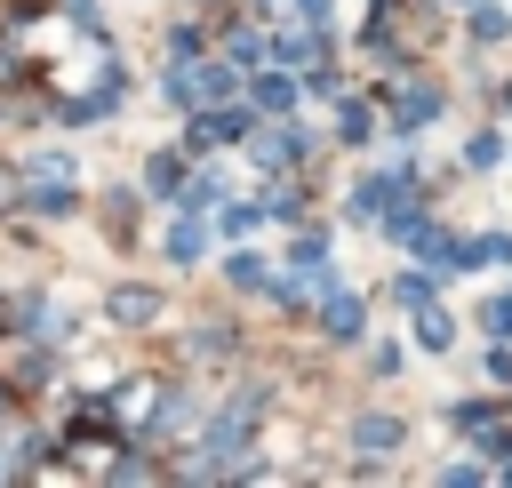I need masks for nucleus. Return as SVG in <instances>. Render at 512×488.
Here are the masks:
<instances>
[{"label":"nucleus","mask_w":512,"mask_h":488,"mask_svg":"<svg viewBox=\"0 0 512 488\" xmlns=\"http://www.w3.org/2000/svg\"><path fill=\"white\" fill-rule=\"evenodd\" d=\"M288 264H296V280H280L288 296H328V288H336V264H328V232H304Z\"/></svg>","instance_id":"f257e3e1"},{"label":"nucleus","mask_w":512,"mask_h":488,"mask_svg":"<svg viewBox=\"0 0 512 488\" xmlns=\"http://www.w3.org/2000/svg\"><path fill=\"white\" fill-rule=\"evenodd\" d=\"M240 88V72L232 64H192V72H168V96L176 104H208V96H232Z\"/></svg>","instance_id":"f03ea898"},{"label":"nucleus","mask_w":512,"mask_h":488,"mask_svg":"<svg viewBox=\"0 0 512 488\" xmlns=\"http://www.w3.org/2000/svg\"><path fill=\"white\" fill-rule=\"evenodd\" d=\"M240 128H248V112H200V120L184 128V144H192V152H216V144H232Z\"/></svg>","instance_id":"7ed1b4c3"},{"label":"nucleus","mask_w":512,"mask_h":488,"mask_svg":"<svg viewBox=\"0 0 512 488\" xmlns=\"http://www.w3.org/2000/svg\"><path fill=\"white\" fill-rule=\"evenodd\" d=\"M408 200V176L392 168V176H368L360 192H352V216H384V208H400Z\"/></svg>","instance_id":"20e7f679"},{"label":"nucleus","mask_w":512,"mask_h":488,"mask_svg":"<svg viewBox=\"0 0 512 488\" xmlns=\"http://www.w3.org/2000/svg\"><path fill=\"white\" fill-rule=\"evenodd\" d=\"M352 448H360V456H384V448H400V424H392V416H360V424H352Z\"/></svg>","instance_id":"39448f33"},{"label":"nucleus","mask_w":512,"mask_h":488,"mask_svg":"<svg viewBox=\"0 0 512 488\" xmlns=\"http://www.w3.org/2000/svg\"><path fill=\"white\" fill-rule=\"evenodd\" d=\"M328 336H336V344H352V336H360V296L328 288Z\"/></svg>","instance_id":"423d86ee"},{"label":"nucleus","mask_w":512,"mask_h":488,"mask_svg":"<svg viewBox=\"0 0 512 488\" xmlns=\"http://www.w3.org/2000/svg\"><path fill=\"white\" fill-rule=\"evenodd\" d=\"M224 200V176H192V184H176V208L184 216H200V208H216Z\"/></svg>","instance_id":"0eeeda50"},{"label":"nucleus","mask_w":512,"mask_h":488,"mask_svg":"<svg viewBox=\"0 0 512 488\" xmlns=\"http://www.w3.org/2000/svg\"><path fill=\"white\" fill-rule=\"evenodd\" d=\"M200 248H208V232H200V216H184V224L168 232V256H176V264H200Z\"/></svg>","instance_id":"6e6552de"},{"label":"nucleus","mask_w":512,"mask_h":488,"mask_svg":"<svg viewBox=\"0 0 512 488\" xmlns=\"http://www.w3.org/2000/svg\"><path fill=\"white\" fill-rule=\"evenodd\" d=\"M232 280H240V288H272V296H288V288L272 280V264H264V256H232Z\"/></svg>","instance_id":"1a4fd4ad"},{"label":"nucleus","mask_w":512,"mask_h":488,"mask_svg":"<svg viewBox=\"0 0 512 488\" xmlns=\"http://www.w3.org/2000/svg\"><path fill=\"white\" fill-rule=\"evenodd\" d=\"M432 112H440V96H432V88H416V96H408V104H400V120H392V128H400V136H408V128H424V120H432Z\"/></svg>","instance_id":"9d476101"},{"label":"nucleus","mask_w":512,"mask_h":488,"mask_svg":"<svg viewBox=\"0 0 512 488\" xmlns=\"http://www.w3.org/2000/svg\"><path fill=\"white\" fill-rule=\"evenodd\" d=\"M112 312H120V320H152V312H160V296H152V288H120V296H112Z\"/></svg>","instance_id":"9b49d317"},{"label":"nucleus","mask_w":512,"mask_h":488,"mask_svg":"<svg viewBox=\"0 0 512 488\" xmlns=\"http://www.w3.org/2000/svg\"><path fill=\"white\" fill-rule=\"evenodd\" d=\"M288 104H296L288 80H256V112H288Z\"/></svg>","instance_id":"f8f14e48"},{"label":"nucleus","mask_w":512,"mask_h":488,"mask_svg":"<svg viewBox=\"0 0 512 488\" xmlns=\"http://www.w3.org/2000/svg\"><path fill=\"white\" fill-rule=\"evenodd\" d=\"M376 136V112L368 104H344V144H368Z\"/></svg>","instance_id":"ddd939ff"},{"label":"nucleus","mask_w":512,"mask_h":488,"mask_svg":"<svg viewBox=\"0 0 512 488\" xmlns=\"http://www.w3.org/2000/svg\"><path fill=\"white\" fill-rule=\"evenodd\" d=\"M416 336H424V344H432V352H440V344H448V336H456V320H448V312H432V304H424V320H416Z\"/></svg>","instance_id":"4468645a"},{"label":"nucleus","mask_w":512,"mask_h":488,"mask_svg":"<svg viewBox=\"0 0 512 488\" xmlns=\"http://www.w3.org/2000/svg\"><path fill=\"white\" fill-rule=\"evenodd\" d=\"M64 184H72V176H64ZM64 184H40V192H32V208H48V216H64V208H72V192H64Z\"/></svg>","instance_id":"2eb2a0df"},{"label":"nucleus","mask_w":512,"mask_h":488,"mask_svg":"<svg viewBox=\"0 0 512 488\" xmlns=\"http://www.w3.org/2000/svg\"><path fill=\"white\" fill-rule=\"evenodd\" d=\"M456 424H464V432H488V424H496V408H488V400H464V408H456Z\"/></svg>","instance_id":"dca6fc26"},{"label":"nucleus","mask_w":512,"mask_h":488,"mask_svg":"<svg viewBox=\"0 0 512 488\" xmlns=\"http://www.w3.org/2000/svg\"><path fill=\"white\" fill-rule=\"evenodd\" d=\"M480 328H496V336H512V296H496V304L480 312Z\"/></svg>","instance_id":"f3484780"},{"label":"nucleus","mask_w":512,"mask_h":488,"mask_svg":"<svg viewBox=\"0 0 512 488\" xmlns=\"http://www.w3.org/2000/svg\"><path fill=\"white\" fill-rule=\"evenodd\" d=\"M296 16H304V24H320V16H328V0H296Z\"/></svg>","instance_id":"a211bd4d"}]
</instances>
